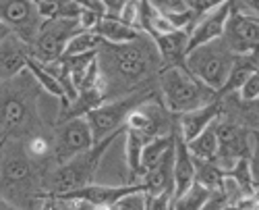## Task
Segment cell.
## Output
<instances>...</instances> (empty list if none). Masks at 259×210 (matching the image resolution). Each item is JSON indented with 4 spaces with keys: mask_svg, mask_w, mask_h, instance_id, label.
<instances>
[{
    "mask_svg": "<svg viewBox=\"0 0 259 210\" xmlns=\"http://www.w3.org/2000/svg\"><path fill=\"white\" fill-rule=\"evenodd\" d=\"M209 198H211V192L207 190V187H203L201 183L195 181L181 196L172 198L170 210H203L205 204L209 202Z\"/></svg>",
    "mask_w": 259,
    "mask_h": 210,
    "instance_id": "cell-24",
    "label": "cell"
},
{
    "mask_svg": "<svg viewBox=\"0 0 259 210\" xmlns=\"http://www.w3.org/2000/svg\"><path fill=\"white\" fill-rule=\"evenodd\" d=\"M3 144H5V142H3ZM3 144H0V146H3Z\"/></svg>",
    "mask_w": 259,
    "mask_h": 210,
    "instance_id": "cell-41",
    "label": "cell"
},
{
    "mask_svg": "<svg viewBox=\"0 0 259 210\" xmlns=\"http://www.w3.org/2000/svg\"><path fill=\"white\" fill-rule=\"evenodd\" d=\"M0 210H27V208H21V206H17V204H13L7 198L0 196Z\"/></svg>",
    "mask_w": 259,
    "mask_h": 210,
    "instance_id": "cell-36",
    "label": "cell"
},
{
    "mask_svg": "<svg viewBox=\"0 0 259 210\" xmlns=\"http://www.w3.org/2000/svg\"><path fill=\"white\" fill-rule=\"evenodd\" d=\"M39 210H44V206H41V208H39Z\"/></svg>",
    "mask_w": 259,
    "mask_h": 210,
    "instance_id": "cell-39",
    "label": "cell"
},
{
    "mask_svg": "<svg viewBox=\"0 0 259 210\" xmlns=\"http://www.w3.org/2000/svg\"><path fill=\"white\" fill-rule=\"evenodd\" d=\"M236 96H239L241 100H245V102H249V100H255V98H259V69L243 83L241 86V90L236 92Z\"/></svg>",
    "mask_w": 259,
    "mask_h": 210,
    "instance_id": "cell-29",
    "label": "cell"
},
{
    "mask_svg": "<svg viewBox=\"0 0 259 210\" xmlns=\"http://www.w3.org/2000/svg\"><path fill=\"white\" fill-rule=\"evenodd\" d=\"M187 148L191 150L193 158L201 160H213L215 152H218V137H215V123H211L209 127H205L199 135L187 142Z\"/></svg>",
    "mask_w": 259,
    "mask_h": 210,
    "instance_id": "cell-23",
    "label": "cell"
},
{
    "mask_svg": "<svg viewBox=\"0 0 259 210\" xmlns=\"http://www.w3.org/2000/svg\"><path fill=\"white\" fill-rule=\"evenodd\" d=\"M156 96H158V88H152V90H139V92L126 94V96L104 100L100 107H96L94 111L85 115V119H88L90 127H92V133H94V142H100L110 133L122 129L126 117L131 115L139 104L152 100Z\"/></svg>",
    "mask_w": 259,
    "mask_h": 210,
    "instance_id": "cell-6",
    "label": "cell"
},
{
    "mask_svg": "<svg viewBox=\"0 0 259 210\" xmlns=\"http://www.w3.org/2000/svg\"><path fill=\"white\" fill-rule=\"evenodd\" d=\"M62 210H110V208H102V206H94L90 202H81V200H56Z\"/></svg>",
    "mask_w": 259,
    "mask_h": 210,
    "instance_id": "cell-33",
    "label": "cell"
},
{
    "mask_svg": "<svg viewBox=\"0 0 259 210\" xmlns=\"http://www.w3.org/2000/svg\"><path fill=\"white\" fill-rule=\"evenodd\" d=\"M222 115H224V98L215 96L213 100L201 104L197 109L177 115V127L181 131V135L185 137V142H189L195 135H199L205 127H209L211 123L218 121Z\"/></svg>",
    "mask_w": 259,
    "mask_h": 210,
    "instance_id": "cell-13",
    "label": "cell"
},
{
    "mask_svg": "<svg viewBox=\"0 0 259 210\" xmlns=\"http://www.w3.org/2000/svg\"><path fill=\"white\" fill-rule=\"evenodd\" d=\"M143 183V194L147 196H158V194H170L175 196V146L166 152V156L149 169L141 181Z\"/></svg>",
    "mask_w": 259,
    "mask_h": 210,
    "instance_id": "cell-16",
    "label": "cell"
},
{
    "mask_svg": "<svg viewBox=\"0 0 259 210\" xmlns=\"http://www.w3.org/2000/svg\"><path fill=\"white\" fill-rule=\"evenodd\" d=\"M193 183H195V158L175 123V196L172 198L181 196Z\"/></svg>",
    "mask_w": 259,
    "mask_h": 210,
    "instance_id": "cell-18",
    "label": "cell"
},
{
    "mask_svg": "<svg viewBox=\"0 0 259 210\" xmlns=\"http://www.w3.org/2000/svg\"><path fill=\"white\" fill-rule=\"evenodd\" d=\"M215 137H218V152H215V162L224 171H230L232 166L249 158L251 152V129L243 123L220 117L215 121Z\"/></svg>",
    "mask_w": 259,
    "mask_h": 210,
    "instance_id": "cell-8",
    "label": "cell"
},
{
    "mask_svg": "<svg viewBox=\"0 0 259 210\" xmlns=\"http://www.w3.org/2000/svg\"><path fill=\"white\" fill-rule=\"evenodd\" d=\"M133 192H143V183H126V185H102V183H90L83 185L79 190L60 194L48 200H81V202H90L94 206L102 208H110L124 196L133 194Z\"/></svg>",
    "mask_w": 259,
    "mask_h": 210,
    "instance_id": "cell-12",
    "label": "cell"
},
{
    "mask_svg": "<svg viewBox=\"0 0 259 210\" xmlns=\"http://www.w3.org/2000/svg\"><path fill=\"white\" fill-rule=\"evenodd\" d=\"M0 21L27 44H33L41 15L33 0H0Z\"/></svg>",
    "mask_w": 259,
    "mask_h": 210,
    "instance_id": "cell-10",
    "label": "cell"
},
{
    "mask_svg": "<svg viewBox=\"0 0 259 210\" xmlns=\"http://www.w3.org/2000/svg\"><path fill=\"white\" fill-rule=\"evenodd\" d=\"M96 60L106 100L139 90L158 88L162 60L154 40L147 33L133 42H122V44L102 42Z\"/></svg>",
    "mask_w": 259,
    "mask_h": 210,
    "instance_id": "cell-1",
    "label": "cell"
},
{
    "mask_svg": "<svg viewBox=\"0 0 259 210\" xmlns=\"http://www.w3.org/2000/svg\"><path fill=\"white\" fill-rule=\"evenodd\" d=\"M122 133H124V127L100 142H96L92 148H88L85 152H79L64 162L52 164V169L48 166L44 175H41V200H48V198L67 194V192L79 190L83 185L94 183L106 150L110 148L114 139Z\"/></svg>",
    "mask_w": 259,
    "mask_h": 210,
    "instance_id": "cell-3",
    "label": "cell"
},
{
    "mask_svg": "<svg viewBox=\"0 0 259 210\" xmlns=\"http://www.w3.org/2000/svg\"><path fill=\"white\" fill-rule=\"evenodd\" d=\"M226 171L215 160H201L195 158V181L207 187L209 192H220V187L224 183Z\"/></svg>",
    "mask_w": 259,
    "mask_h": 210,
    "instance_id": "cell-25",
    "label": "cell"
},
{
    "mask_svg": "<svg viewBox=\"0 0 259 210\" xmlns=\"http://www.w3.org/2000/svg\"><path fill=\"white\" fill-rule=\"evenodd\" d=\"M224 204H226V198H224L222 192H211V198H209V202L205 204L203 210H222Z\"/></svg>",
    "mask_w": 259,
    "mask_h": 210,
    "instance_id": "cell-35",
    "label": "cell"
},
{
    "mask_svg": "<svg viewBox=\"0 0 259 210\" xmlns=\"http://www.w3.org/2000/svg\"><path fill=\"white\" fill-rule=\"evenodd\" d=\"M158 94L170 115H183L213 100L215 94L183 67H162L158 73Z\"/></svg>",
    "mask_w": 259,
    "mask_h": 210,
    "instance_id": "cell-4",
    "label": "cell"
},
{
    "mask_svg": "<svg viewBox=\"0 0 259 210\" xmlns=\"http://www.w3.org/2000/svg\"><path fill=\"white\" fill-rule=\"evenodd\" d=\"M149 38H152L154 44H156L162 67H183L185 65L187 46H189V31L187 29H175V31H168V33H154Z\"/></svg>",
    "mask_w": 259,
    "mask_h": 210,
    "instance_id": "cell-17",
    "label": "cell"
},
{
    "mask_svg": "<svg viewBox=\"0 0 259 210\" xmlns=\"http://www.w3.org/2000/svg\"><path fill=\"white\" fill-rule=\"evenodd\" d=\"M249 171L255 187L259 190V129H251V152H249Z\"/></svg>",
    "mask_w": 259,
    "mask_h": 210,
    "instance_id": "cell-27",
    "label": "cell"
},
{
    "mask_svg": "<svg viewBox=\"0 0 259 210\" xmlns=\"http://www.w3.org/2000/svg\"><path fill=\"white\" fill-rule=\"evenodd\" d=\"M222 40L232 54L259 52V21L230 9Z\"/></svg>",
    "mask_w": 259,
    "mask_h": 210,
    "instance_id": "cell-11",
    "label": "cell"
},
{
    "mask_svg": "<svg viewBox=\"0 0 259 210\" xmlns=\"http://www.w3.org/2000/svg\"><path fill=\"white\" fill-rule=\"evenodd\" d=\"M106 15H110V17H118L120 11L124 9V5L128 3V0H100Z\"/></svg>",
    "mask_w": 259,
    "mask_h": 210,
    "instance_id": "cell-34",
    "label": "cell"
},
{
    "mask_svg": "<svg viewBox=\"0 0 259 210\" xmlns=\"http://www.w3.org/2000/svg\"><path fill=\"white\" fill-rule=\"evenodd\" d=\"M94 144V133L85 117L60 121L52 137V164L69 160L75 154L92 148Z\"/></svg>",
    "mask_w": 259,
    "mask_h": 210,
    "instance_id": "cell-9",
    "label": "cell"
},
{
    "mask_svg": "<svg viewBox=\"0 0 259 210\" xmlns=\"http://www.w3.org/2000/svg\"><path fill=\"white\" fill-rule=\"evenodd\" d=\"M259 69V52H249V54H234L232 56V65L226 77V83L222 86V90L218 92V96H228V94H236L241 90L243 83Z\"/></svg>",
    "mask_w": 259,
    "mask_h": 210,
    "instance_id": "cell-19",
    "label": "cell"
},
{
    "mask_svg": "<svg viewBox=\"0 0 259 210\" xmlns=\"http://www.w3.org/2000/svg\"><path fill=\"white\" fill-rule=\"evenodd\" d=\"M110 210H145V194L143 192H133L118 200Z\"/></svg>",
    "mask_w": 259,
    "mask_h": 210,
    "instance_id": "cell-28",
    "label": "cell"
},
{
    "mask_svg": "<svg viewBox=\"0 0 259 210\" xmlns=\"http://www.w3.org/2000/svg\"><path fill=\"white\" fill-rule=\"evenodd\" d=\"M44 210H62V206L56 200H44Z\"/></svg>",
    "mask_w": 259,
    "mask_h": 210,
    "instance_id": "cell-37",
    "label": "cell"
},
{
    "mask_svg": "<svg viewBox=\"0 0 259 210\" xmlns=\"http://www.w3.org/2000/svg\"><path fill=\"white\" fill-rule=\"evenodd\" d=\"M27 71L31 73V77L35 79V83H37V86L44 90L46 94H50V96H54V98L60 100V107H64V104H67V94H64L62 83L46 69L44 62H39L37 58L31 56V58L27 60Z\"/></svg>",
    "mask_w": 259,
    "mask_h": 210,
    "instance_id": "cell-22",
    "label": "cell"
},
{
    "mask_svg": "<svg viewBox=\"0 0 259 210\" xmlns=\"http://www.w3.org/2000/svg\"><path fill=\"white\" fill-rule=\"evenodd\" d=\"M48 3H69V0H48Z\"/></svg>",
    "mask_w": 259,
    "mask_h": 210,
    "instance_id": "cell-38",
    "label": "cell"
},
{
    "mask_svg": "<svg viewBox=\"0 0 259 210\" xmlns=\"http://www.w3.org/2000/svg\"><path fill=\"white\" fill-rule=\"evenodd\" d=\"M230 17V3L226 5H220L207 13H203L195 25L189 29V46H187V52L197 48L201 44H207L211 40H218L222 38L224 33V27H226V21Z\"/></svg>",
    "mask_w": 259,
    "mask_h": 210,
    "instance_id": "cell-15",
    "label": "cell"
},
{
    "mask_svg": "<svg viewBox=\"0 0 259 210\" xmlns=\"http://www.w3.org/2000/svg\"><path fill=\"white\" fill-rule=\"evenodd\" d=\"M257 196H259V190H257Z\"/></svg>",
    "mask_w": 259,
    "mask_h": 210,
    "instance_id": "cell-40",
    "label": "cell"
},
{
    "mask_svg": "<svg viewBox=\"0 0 259 210\" xmlns=\"http://www.w3.org/2000/svg\"><path fill=\"white\" fill-rule=\"evenodd\" d=\"M175 146V129L170 133H164V135H158L154 139H149L145 146H143V152H141V177L149 171L154 169V166L166 156V152ZM139 177V181H141Z\"/></svg>",
    "mask_w": 259,
    "mask_h": 210,
    "instance_id": "cell-21",
    "label": "cell"
},
{
    "mask_svg": "<svg viewBox=\"0 0 259 210\" xmlns=\"http://www.w3.org/2000/svg\"><path fill=\"white\" fill-rule=\"evenodd\" d=\"M232 56L234 54L228 50L224 40L218 38L189 50L185 56V69L218 94L226 83V77L232 65Z\"/></svg>",
    "mask_w": 259,
    "mask_h": 210,
    "instance_id": "cell-5",
    "label": "cell"
},
{
    "mask_svg": "<svg viewBox=\"0 0 259 210\" xmlns=\"http://www.w3.org/2000/svg\"><path fill=\"white\" fill-rule=\"evenodd\" d=\"M83 27L77 19H60V17H52V19H44L41 25L37 29V36L31 44L33 50V58L41 60V62H52L56 58H60L64 54L69 40L79 33Z\"/></svg>",
    "mask_w": 259,
    "mask_h": 210,
    "instance_id": "cell-7",
    "label": "cell"
},
{
    "mask_svg": "<svg viewBox=\"0 0 259 210\" xmlns=\"http://www.w3.org/2000/svg\"><path fill=\"white\" fill-rule=\"evenodd\" d=\"M96 31L102 36L104 42H112V44H122V42H133L137 38H141L145 31H141L139 27L126 23V21L118 19V17H110V15H104L98 25Z\"/></svg>",
    "mask_w": 259,
    "mask_h": 210,
    "instance_id": "cell-20",
    "label": "cell"
},
{
    "mask_svg": "<svg viewBox=\"0 0 259 210\" xmlns=\"http://www.w3.org/2000/svg\"><path fill=\"white\" fill-rule=\"evenodd\" d=\"M48 164L35 162L23 146V139H7L0 146V196L9 202L39 210L41 200V175Z\"/></svg>",
    "mask_w": 259,
    "mask_h": 210,
    "instance_id": "cell-2",
    "label": "cell"
},
{
    "mask_svg": "<svg viewBox=\"0 0 259 210\" xmlns=\"http://www.w3.org/2000/svg\"><path fill=\"white\" fill-rule=\"evenodd\" d=\"M230 3V0H187V7L195 13L197 17H201L203 13L215 9V7H220V5H226Z\"/></svg>",
    "mask_w": 259,
    "mask_h": 210,
    "instance_id": "cell-31",
    "label": "cell"
},
{
    "mask_svg": "<svg viewBox=\"0 0 259 210\" xmlns=\"http://www.w3.org/2000/svg\"><path fill=\"white\" fill-rule=\"evenodd\" d=\"M158 11H162L164 15L168 13H179V11H185L189 9L187 7V0H149Z\"/></svg>",
    "mask_w": 259,
    "mask_h": 210,
    "instance_id": "cell-32",
    "label": "cell"
},
{
    "mask_svg": "<svg viewBox=\"0 0 259 210\" xmlns=\"http://www.w3.org/2000/svg\"><path fill=\"white\" fill-rule=\"evenodd\" d=\"M230 9L259 21V0H230Z\"/></svg>",
    "mask_w": 259,
    "mask_h": 210,
    "instance_id": "cell-30",
    "label": "cell"
},
{
    "mask_svg": "<svg viewBox=\"0 0 259 210\" xmlns=\"http://www.w3.org/2000/svg\"><path fill=\"white\" fill-rule=\"evenodd\" d=\"M102 36L96 29H81L79 33H75L67 48H64L62 56H75V54H85V52H98V48L102 46Z\"/></svg>",
    "mask_w": 259,
    "mask_h": 210,
    "instance_id": "cell-26",
    "label": "cell"
},
{
    "mask_svg": "<svg viewBox=\"0 0 259 210\" xmlns=\"http://www.w3.org/2000/svg\"><path fill=\"white\" fill-rule=\"evenodd\" d=\"M33 56L31 44L19 36L9 33L0 42V83L11 81L27 69V60Z\"/></svg>",
    "mask_w": 259,
    "mask_h": 210,
    "instance_id": "cell-14",
    "label": "cell"
}]
</instances>
